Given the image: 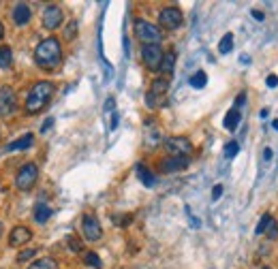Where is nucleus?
<instances>
[{"mask_svg": "<svg viewBox=\"0 0 278 269\" xmlns=\"http://www.w3.org/2000/svg\"><path fill=\"white\" fill-rule=\"evenodd\" d=\"M65 19V13L62 9H60L58 5H47L45 11H43V26L47 30H58L60 24H62Z\"/></svg>", "mask_w": 278, "mask_h": 269, "instance_id": "obj_12", "label": "nucleus"}, {"mask_svg": "<svg viewBox=\"0 0 278 269\" xmlns=\"http://www.w3.org/2000/svg\"><path fill=\"white\" fill-rule=\"evenodd\" d=\"M221 194H223V186H221V184H216V186L212 188V199H214V201H219V199H221Z\"/></svg>", "mask_w": 278, "mask_h": 269, "instance_id": "obj_34", "label": "nucleus"}, {"mask_svg": "<svg viewBox=\"0 0 278 269\" xmlns=\"http://www.w3.org/2000/svg\"><path fill=\"white\" fill-rule=\"evenodd\" d=\"M233 50V34L231 32H227L223 39H221V43H219V52L225 56V54H229Z\"/></svg>", "mask_w": 278, "mask_h": 269, "instance_id": "obj_24", "label": "nucleus"}, {"mask_svg": "<svg viewBox=\"0 0 278 269\" xmlns=\"http://www.w3.org/2000/svg\"><path fill=\"white\" fill-rule=\"evenodd\" d=\"M32 239V231L28 229V227H15L13 231L9 233V243L13 248H19V246H24V243H28Z\"/></svg>", "mask_w": 278, "mask_h": 269, "instance_id": "obj_14", "label": "nucleus"}, {"mask_svg": "<svg viewBox=\"0 0 278 269\" xmlns=\"http://www.w3.org/2000/svg\"><path fill=\"white\" fill-rule=\"evenodd\" d=\"M240 120H242L240 109H236V107H233V109H229V111H227L223 124H225V128H227V130H236V128H238V124H240Z\"/></svg>", "mask_w": 278, "mask_h": 269, "instance_id": "obj_19", "label": "nucleus"}, {"mask_svg": "<svg viewBox=\"0 0 278 269\" xmlns=\"http://www.w3.org/2000/svg\"><path fill=\"white\" fill-rule=\"evenodd\" d=\"M52 126H54V118H47V120L43 122V126H41V132H47Z\"/></svg>", "mask_w": 278, "mask_h": 269, "instance_id": "obj_36", "label": "nucleus"}, {"mask_svg": "<svg viewBox=\"0 0 278 269\" xmlns=\"http://www.w3.org/2000/svg\"><path fill=\"white\" fill-rule=\"evenodd\" d=\"M67 246H69V250H71V252H75V254H79V252L83 250L81 239H77L75 235H69V237H67Z\"/></svg>", "mask_w": 278, "mask_h": 269, "instance_id": "obj_28", "label": "nucleus"}, {"mask_svg": "<svg viewBox=\"0 0 278 269\" xmlns=\"http://www.w3.org/2000/svg\"><path fill=\"white\" fill-rule=\"evenodd\" d=\"M135 173H137V177L141 180V184L143 186H148V188H152L154 184H156V175L152 173V171L143 165V163H137L135 165Z\"/></svg>", "mask_w": 278, "mask_h": 269, "instance_id": "obj_15", "label": "nucleus"}, {"mask_svg": "<svg viewBox=\"0 0 278 269\" xmlns=\"http://www.w3.org/2000/svg\"><path fill=\"white\" fill-rule=\"evenodd\" d=\"M240 62H242V64H250V58H248L246 54H242V56H240Z\"/></svg>", "mask_w": 278, "mask_h": 269, "instance_id": "obj_40", "label": "nucleus"}, {"mask_svg": "<svg viewBox=\"0 0 278 269\" xmlns=\"http://www.w3.org/2000/svg\"><path fill=\"white\" fill-rule=\"evenodd\" d=\"M52 207L50 205H45V203H37V207H34V222L37 225H45L47 220H50L52 216Z\"/></svg>", "mask_w": 278, "mask_h": 269, "instance_id": "obj_18", "label": "nucleus"}, {"mask_svg": "<svg viewBox=\"0 0 278 269\" xmlns=\"http://www.w3.org/2000/svg\"><path fill=\"white\" fill-rule=\"evenodd\" d=\"M83 263H86L88 267H92V269H103V261L99 259V254H96V252H86V254H83Z\"/></svg>", "mask_w": 278, "mask_h": 269, "instance_id": "obj_23", "label": "nucleus"}, {"mask_svg": "<svg viewBox=\"0 0 278 269\" xmlns=\"http://www.w3.org/2000/svg\"><path fill=\"white\" fill-rule=\"evenodd\" d=\"M265 235H268V239H276V237H278V222H276L274 218H272L268 231H265Z\"/></svg>", "mask_w": 278, "mask_h": 269, "instance_id": "obj_31", "label": "nucleus"}, {"mask_svg": "<svg viewBox=\"0 0 278 269\" xmlns=\"http://www.w3.org/2000/svg\"><path fill=\"white\" fill-rule=\"evenodd\" d=\"M77 34V21H69V26L65 30V41H73Z\"/></svg>", "mask_w": 278, "mask_h": 269, "instance_id": "obj_30", "label": "nucleus"}, {"mask_svg": "<svg viewBox=\"0 0 278 269\" xmlns=\"http://www.w3.org/2000/svg\"><path fill=\"white\" fill-rule=\"evenodd\" d=\"M163 56H165V52L161 50V45H143L141 47V60H143V64H146V69H150V71H161Z\"/></svg>", "mask_w": 278, "mask_h": 269, "instance_id": "obj_7", "label": "nucleus"}, {"mask_svg": "<svg viewBox=\"0 0 278 269\" xmlns=\"http://www.w3.org/2000/svg\"><path fill=\"white\" fill-rule=\"evenodd\" d=\"M112 220H114V222H116V225H120V227H126V225H131V220H133V216H129V214H126L124 218H120V216H114Z\"/></svg>", "mask_w": 278, "mask_h": 269, "instance_id": "obj_32", "label": "nucleus"}, {"mask_svg": "<svg viewBox=\"0 0 278 269\" xmlns=\"http://www.w3.org/2000/svg\"><path fill=\"white\" fill-rule=\"evenodd\" d=\"M54 92H56V85L52 81H37L26 96V114L34 116V114H39L41 109H45L47 103L52 101Z\"/></svg>", "mask_w": 278, "mask_h": 269, "instance_id": "obj_2", "label": "nucleus"}, {"mask_svg": "<svg viewBox=\"0 0 278 269\" xmlns=\"http://www.w3.org/2000/svg\"><path fill=\"white\" fill-rule=\"evenodd\" d=\"M81 233L88 241H99L103 237V227L94 214H86L81 220Z\"/></svg>", "mask_w": 278, "mask_h": 269, "instance_id": "obj_9", "label": "nucleus"}, {"mask_svg": "<svg viewBox=\"0 0 278 269\" xmlns=\"http://www.w3.org/2000/svg\"><path fill=\"white\" fill-rule=\"evenodd\" d=\"M265 83H268V88H276V85H278V77L276 75H268V77H265Z\"/></svg>", "mask_w": 278, "mask_h": 269, "instance_id": "obj_35", "label": "nucleus"}, {"mask_svg": "<svg viewBox=\"0 0 278 269\" xmlns=\"http://www.w3.org/2000/svg\"><path fill=\"white\" fill-rule=\"evenodd\" d=\"M28 269H58V261L52 259V256H43V259L34 261Z\"/></svg>", "mask_w": 278, "mask_h": 269, "instance_id": "obj_21", "label": "nucleus"}, {"mask_svg": "<svg viewBox=\"0 0 278 269\" xmlns=\"http://www.w3.org/2000/svg\"><path fill=\"white\" fill-rule=\"evenodd\" d=\"M263 158H265V161H270V158H272V150H270V148H265V154H263Z\"/></svg>", "mask_w": 278, "mask_h": 269, "instance_id": "obj_41", "label": "nucleus"}, {"mask_svg": "<svg viewBox=\"0 0 278 269\" xmlns=\"http://www.w3.org/2000/svg\"><path fill=\"white\" fill-rule=\"evenodd\" d=\"M34 62L45 71H54L60 66V62H62V45H60L56 36H47V39H43L37 45V50H34Z\"/></svg>", "mask_w": 278, "mask_h": 269, "instance_id": "obj_1", "label": "nucleus"}, {"mask_svg": "<svg viewBox=\"0 0 278 269\" xmlns=\"http://www.w3.org/2000/svg\"><path fill=\"white\" fill-rule=\"evenodd\" d=\"M259 269H272V267H268V265H263V267H259Z\"/></svg>", "mask_w": 278, "mask_h": 269, "instance_id": "obj_45", "label": "nucleus"}, {"mask_svg": "<svg viewBox=\"0 0 278 269\" xmlns=\"http://www.w3.org/2000/svg\"><path fill=\"white\" fill-rule=\"evenodd\" d=\"M205 83H208V75H205V71H197L195 75L190 77V85H193V88H197V90L205 88Z\"/></svg>", "mask_w": 278, "mask_h": 269, "instance_id": "obj_25", "label": "nucleus"}, {"mask_svg": "<svg viewBox=\"0 0 278 269\" xmlns=\"http://www.w3.org/2000/svg\"><path fill=\"white\" fill-rule=\"evenodd\" d=\"M244 103H246V92H240V94H238V101H236V109L242 107Z\"/></svg>", "mask_w": 278, "mask_h": 269, "instance_id": "obj_37", "label": "nucleus"}, {"mask_svg": "<svg viewBox=\"0 0 278 269\" xmlns=\"http://www.w3.org/2000/svg\"><path fill=\"white\" fill-rule=\"evenodd\" d=\"M17 109V94L11 85L0 88V118H11Z\"/></svg>", "mask_w": 278, "mask_h": 269, "instance_id": "obj_6", "label": "nucleus"}, {"mask_svg": "<svg viewBox=\"0 0 278 269\" xmlns=\"http://www.w3.org/2000/svg\"><path fill=\"white\" fill-rule=\"evenodd\" d=\"M34 145V134L32 132H26L24 137H19L17 141H13V143H9L7 145V150L9 152H17V150H30Z\"/></svg>", "mask_w": 278, "mask_h": 269, "instance_id": "obj_17", "label": "nucleus"}, {"mask_svg": "<svg viewBox=\"0 0 278 269\" xmlns=\"http://www.w3.org/2000/svg\"><path fill=\"white\" fill-rule=\"evenodd\" d=\"M3 36H5V26H3V21H0V41H3Z\"/></svg>", "mask_w": 278, "mask_h": 269, "instance_id": "obj_42", "label": "nucleus"}, {"mask_svg": "<svg viewBox=\"0 0 278 269\" xmlns=\"http://www.w3.org/2000/svg\"><path fill=\"white\" fill-rule=\"evenodd\" d=\"M272 214H263L261 216V220H259V225H257V229H255V235H263L265 231H268V227H270V222H272Z\"/></svg>", "mask_w": 278, "mask_h": 269, "instance_id": "obj_26", "label": "nucleus"}, {"mask_svg": "<svg viewBox=\"0 0 278 269\" xmlns=\"http://www.w3.org/2000/svg\"><path fill=\"white\" fill-rule=\"evenodd\" d=\"M135 36H137V39H139L143 45H159L161 39H163V32L156 28L152 21L137 17V19H135Z\"/></svg>", "mask_w": 278, "mask_h": 269, "instance_id": "obj_3", "label": "nucleus"}, {"mask_svg": "<svg viewBox=\"0 0 278 269\" xmlns=\"http://www.w3.org/2000/svg\"><path fill=\"white\" fill-rule=\"evenodd\" d=\"M11 64H13V52H11L9 45H3L0 47V69H11Z\"/></svg>", "mask_w": 278, "mask_h": 269, "instance_id": "obj_20", "label": "nucleus"}, {"mask_svg": "<svg viewBox=\"0 0 278 269\" xmlns=\"http://www.w3.org/2000/svg\"><path fill=\"white\" fill-rule=\"evenodd\" d=\"M169 92V79L167 77H156L146 94V105L150 109H159L165 103V96Z\"/></svg>", "mask_w": 278, "mask_h": 269, "instance_id": "obj_4", "label": "nucleus"}, {"mask_svg": "<svg viewBox=\"0 0 278 269\" xmlns=\"http://www.w3.org/2000/svg\"><path fill=\"white\" fill-rule=\"evenodd\" d=\"M238 152H240V143L238 141H229L227 145H225V158H227V161H231V158H236L238 156Z\"/></svg>", "mask_w": 278, "mask_h": 269, "instance_id": "obj_27", "label": "nucleus"}, {"mask_svg": "<svg viewBox=\"0 0 278 269\" xmlns=\"http://www.w3.org/2000/svg\"><path fill=\"white\" fill-rule=\"evenodd\" d=\"M118 120H120V118H118V114L114 111V114H112V126H110L112 130H116V128H118Z\"/></svg>", "mask_w": 278, "mask_h": 269, "instance_id": "obj_39", "label": "nucleus"}, {"mask_svg": "<svg viewBox=\"0 0 278 269\" xmlns=\"http://www.w3.org/2000/svg\"><path fill=\"white\" fill-rule=\"evenodd\" d=\"M37 180H39V167L34 163H26V165H22L19 171L15 173V186L24 192H28L34 188Z\"/></svg>", "mask_w": 278, "mask_h": 269, "instance_id": "obj_5", "label": "nucleus"}, {"mask_svg": "<svg viewBox=\"0 0 278 269\" xmlns=\"http://www.w3.org/2000/svg\"><path fill=\"white\" fill-rule=\"evenodd\" d=\"M3 233H5V227H3V222H0V237H3Z\"/></svg>", "mask_w": 278, "mask_h": 269, "instance_id": "obj_44", "label": "nucleus"}, {"mask_svg": "<svg viewBox=\"0 0 278 269\" xmlns=\"http://www.w3.org/2000/svg\"><path fill=\"white\" fill-rule=\"evenodd\" d=\"M190 165L188 156H167L159 163L161 173H178V171H184Z\"/></svg>", "mask_w": 278, "mask_h": 269, "instance_id": "obj_11", "label": "nucleus"}, {"mask_svg": "<svg viewBox=\"0 0 278 269\" xmlns=\"http://www.w3.org/2000/svg\"><path fill=\"white\" fill-rule=\"evenodd\" d=\"M182 11H180L178 7H165L161 9L159 13V24L161 28H167V30H178L180 26H182Z\"/></svg>", "mask_w": 278, "mask_h": 269, "instance_id": "obj_8", "label": "nucleus"}, {"mask_svg": "<svg viewBox=\"0 0 278 269\" xmlns=\"http://www.w3.org/2000/svg\"><path fill=\"white\" fill-rule=\"evenodd\" d=\"M114 107H116V101H114V96H110V99L105 101V111L107 114H114Z\"/></svg>", "mask_w": 278, "mask_h": 269, "instance_id": "obj_33", "label": "nucleus"}, {"mask_svg": "<svg viewBox=\"0 0 278 269\" xmlns=\"http://www.w3.org/2000/svg\"><path fill=\"white\" fill-rule=\"evenodd\" d=\"M37 252H39V248H28V250H22L19 254H17V263H26V261H30V259H34L37 256Z\"/></svg>", "mask_w": 278, "mask_h": 269, "instance_id": "obj_29", "label": "nucleus"}, {"mask_svg": "<svg viewBox=\"0 0 278 269\" xmlns=\"http://www.w3.org/2000/svg\"><path fill=\"white\" fill-rule=\"evenodd\" d=\"M11 15H13L15 26L24 28V26H28L30 19H32V9H30V5H26V3H17V5L13 7V11H11Z\"/></svg>", "mask_w": 278, "mask_h": 269, "instance_id": "obj_13", "label": "nucleus"}, {"mask_svg": "<svg viewBox=\"0 0 278 269\" xmlns=\"http://www.w3.org/2000/svg\"><path fill=\"white\" fill-rule=\"evenodd\" d=\"M163 145L169 152V156H188L193 152V143L186 137H169V139H165Z\"/></svg>", "mask_w": 278, "mask_h": 269, "instance_id": "obj_10", "label": "nucleus"}, {"mask_svg": "<svg viewBox=\"0 0 278 269\" xmlns=\"http://www.w3.org/2000/svg\"><path fill=\"white\" fill-rule=\"evenodd\" d=\"M250 15H252V17H255L257 21H263V19H265V15L261 13V11H259V9H252V11H250Z\"/></svg>", "mask_w": 278, "mask_h": 269, "instance_id": "obj_38", "label": "nucleus"}, {"mask_svg": "<svg viewBox=\"0 0 278 269\" xmlns=\"http://www.w3.org/2000/svg\"><path fill=\"white\" fill-rule=\"evenodd\" d=\"M159 141H161V130L154 120H148L146 122V145L154 148V145H159Z\"/></svg>", "mask_w": 278, "mask_h": 269, "instance_id": "obj_16", "label": "nucleus"}, {"mask_svg": "<svg viewBox=\"0 0 278 269\" xmlns=\"http://www.w3.org/2000/svg\"><path fill=\"white\" fill-rule=\"evenodd\" d=\"M174 66H176V52H167V54L163 56L161 71L167 73V75H172V73H174Z\"/></svg>", "mask_w": 278, "mask_h": 269, "instance_id": "obj_22", "label": "nucleus"}, {"mask_svg": "<svg viewBox=\"0 0 278 269\" xmlns=\"http://www.w3.org/2000/svg\"><path fill=\"white\" fill-rule=\"evenodd\" d=\"M272 128H274V130H278V120H274V122H272Z\"/></svg>", "mask_w": 278, "mask_h": 269, "instance_id": "obj_43", "label": "nucleus"}]
</instances>
